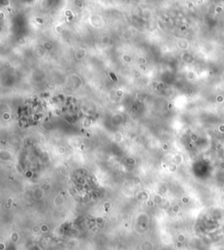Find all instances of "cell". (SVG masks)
<instances>
[{
	"label": "cell",
	"instance_id": "cell-1",
	"mask_svg": "<svg viewBox=\"0 0 224 250\" xmlns=\"http://www.w3.org/2000/svg\"><path fill=\"white\" fill-rule=\"evenodd\" d=\"M179 241H184V236L181 235L180 237H179Z\"/></svg>",
	"mask_w": 224,
	"mask_h": 250
}]
</instances>
